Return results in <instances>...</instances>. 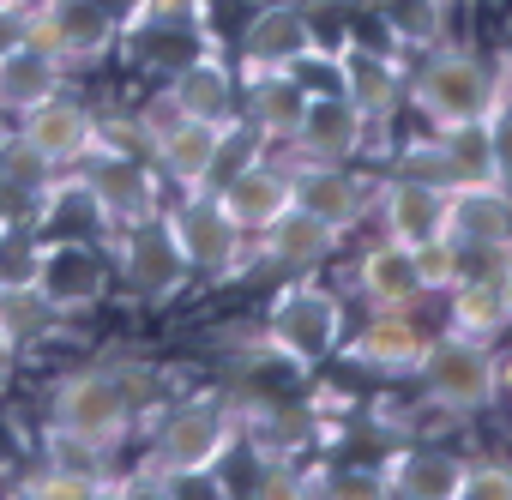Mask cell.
I'll return each mask as SVG.
<instances>
[{"label": "cell", "mask_w": 512, "mask_h": 500, "mask_svg": "<svg viewBox=\"0 0 512 500\" xmlns=\"http://www.w3.org/2000/svg\"><path fill=\"white\" fill-rule=\"evenodd\" d=\"M139 121H145V139H151V169L163 181H175V187H211V169H217V151H223V127L175 115L163 97Z\"/></svg>", "instance_id": "30bf717a"}, {"label": "cell", "mask_w": 512, "mask_h": 500, "mask_svg": "<svg viewBox=\"0 0 512 500\" xmlns=\"http://www.w3.org/2000/svg\"><path fill=\"white\" fill-rule=\"evenodd\" d=\"M458 476H464V458H452L440 446H404V452L386 458L380 494H398V500H458Z\"/></svg>", "instance_id": "cb8c5ba5"}, {"label": "cell", "mask_w": 512, "mask_h": 500, "mask_svg": "<svg viewBox=\"0 0 512 500\" xmlns=\"http://www.w3.org/2000/svg\"><path fill=\"white\" fill-rule=\"evenodd\" d=\"M500 85H506L500 67H482L464 49H434L404 91H410L416 115L428 121V133H458V127H482L488 121Z\"/></svg>", "instance_id": "3957f363"}, {"label": "cell", "mask_w": 512, "mask_h": 500, "mask_svg": "<svg viewBox=\"0 0 512 500\" xmlns=\"http://www.w3.org/2000/svg\"><path fill=\"white\" fill-rule=\"evenodd\" d=\"M0 7H19V0H0Z\"/></svg>", "instance_id": "ab89813d"}, {"label": "cell", "mask_w": 512, "mask_h": 500, "mask_svg": "<svg viewBox=\"0 0 512 500\" xmlns=\"http://www.w3.org/2000/svg\"><path fill=\"white\" fill-rule=\"evenodd\" d=\"M25 43L49 49L67 67H85V61H103L121 43V19L103 0H31L25 7Z\"/></svg>", "instance_id": "52a82bcc"}, {"label": "cell", "mask_w": 512, "mask_h": 500, "mask_svg": "<svg viewBox=\"0 0 512 500\" xmlns=\"http://www.w3.org/2000/svg\"><path fill=\"white\" fill-rule=\"evenodd\" d=\"M410 260H416V284H422V296H446L464 272H470V247H458L452 235H434V241H416L410 247Z\"/></svg>", "instance_id": "f546056e"}, {"label": "cell", "mask_w": 512, "mask_h": 500, "mask_svg": "<svg viewBox=\"0 0 512 500\" xmlns=\"http://www.w3.org/2000/svg\"><path fill=\"white\" fill-rule=\"evenodd\" d=\"M416 374H422V398L434 410H446V416H482V410L500 404V356H494V344L434 332Z\"/></svg>", "instance_id": "5b68a950"}, {"label": "cell", "mask_w": 512, "mask_h": 500, "mask_svg": "<svg viewBox=\"0 0 512 500\" xmlns=\"http://www.w3.org/2000/svg\"><path fill=\"white\" fill-rule=\"evenodd\" d=\"M7 229H13V223H7V217H0V235H7Z\"/></svg>", "instance_id": "f35d334b"}, {"label": "cell", "mask_w": 512, "mask_h": 500, "mask_svg": "<svg viewBox=\"0 0 512 500\" xmlns=\"http://www.w3.org/2000/svg\"><path fill=\"white\" fill-rule=\"evenodd\" d=\"M13 374H19V344H13L7 332H0V392L13 386Z\"/></svg>", "instance_id": "d590c367"}, {"label": "cell", "mask_w": 512, "mask_h": 500, "mask_svg": "<svg viewBox=\"0 0 512 500\" xmlns=\"http://www.w3.org/2000/svg\"><path fill=\"white\" fill-rule=\"evenodd\" d=\"M79 181H85V193H91V205H97V217H103L109 235L115 229H133V223H145V217L163 211V187H157L163 175L151 163H139V157L91 151L79 163Z\"/></svg>", "instance_id": "9c48e42d"}, {"label": "cell", "mask_w": 512, "mask_h": 500, "mask_svg": "<svg viewBox=\"0 0 512 500\" xmlns=\"http://www.w3.org/2000/svg\"><path fill=\"white\" fill-rule=\"evenodd\" d=\"M290 187H296V205L314 211L338 235L368 223L374 217V193H380V181L356 175L350 163H290Z\"/></svg>", "instance_id": "4fadbf2b"}, {"label": "cell", "mask_w": 512, "mask_h": 500, "mask_svg": "<svg viewBox=\"0 0 512 500\" xmlns=\"http://www.w3.org/2000/svg\"><path fill=\"white\" fill-rule=\"evenodd\" d=\"M115 272H121L151 308L175 302V296L193 284V272H187V260H181V247H175L163 211L145 217V223H133V229H115Z\"/></svg>", "instance_id": "8fae6325"}, {"label": "cell", "mask_w": 512, "mask_h": 500, "mask_svg": "<svg viewBox=\"0 0 512 500\" xmlns=\"http://www.w3.org/2000/svg\"><path fill=\"white\" fill-rule=\"evenodd\" d=\"M332 55H338V91L368 115V127L386 121L404 97V73L392 67V55H380L368 43H332Z\"/></svg>", "instance_id": "603a6c76"}, {"label": "cell", "mask_w": 512, "mask_h": 500, "mask_svg": "<svg viewBox=\"0 0 512 500\" xmlns=\"http://www.w3.org/2000/svg\"><path fill=\"white\" fill-rule=\"evenodd\" d=\"M446 193H452V187L410 181V175H386V181H380V193H374L380 235H386V241H398V247H416V241L446 235Z\"/></svg>", "instance_id": "ffe728a7"}, {"label": "cell", "mask_w": 512, "mask_h": 500, "mask_svg": "<svg viewBox=\"0 0 512 500\" xmlns=\"http://www.w3.org/2000/svg\"><path fill=\"white\" fill-rule=\"evenodd\" d=\"M217 205L229 211V223L241 229V235H260V229H272L290 205H296V187H290V169L284 163H272L266 151L253 157V163H241L235 175H223L217 187Z\"/></svg>", "instance_id": "ac0fdd59"}, {"label": "cell", "mask_w": 512, "mask_h": 500, "mask_svg": "<svg viewBox=\"0 0 512 500\" xmlns=\"http://www.w3.org/2000/svg\"><path fill=\"white\" fill-rule=\"evenodd\" d=\"M356 290H362L368 308H416V302H434V296H422L416 260H410V247H398V241H380V247H368V254L356 260Z\"/></svg>", "instance_id": "d4e9b609"}, {"label": "cell", "mask_w": 512, "mask_h": 500, "mask_svg": "<svg viewBox=\"0 0 512 500\" xmlns=\"http://www.w3.org/2000/svg\"><path fill=\"white\" fill-rule=\"evenodd\" d=\"M61 308L37 290V278H0V332L13 344H37L49 332H61Z\"/></svg>", "instance_id": "83f0119b"}, {"label": "cell", "mask_w": 512, "mask_h": 500, "mask_svg": "<svg viewBox=\"0 0 512 500\" xmlns=\"http://www.w3.org/2000/svg\"><path fill=\"white\" fill-rule=\"evenodd\" d=\"M109 452L115 446H103V440H91V434H73V428H43V464L49 470H67V476H85V482H103L109 494H121V482H109Z\"/></svg>", "instance_id": "f1b7e54d"}, {"label": "cell", "mask_w": 512, "mask_h": 500, "mask_svg": "<svg viewBox=\"0 0 512 500\" xmlns=\"http://www.w3.org/2000/svg\"><path fill=\"white\" fill-rule=\"evenodd\" d=\"M428 338L434 332L422 326V302H416V308H374V320L356 326V338L338 344V350H344L350 368L380 374V380H398V374H416Z\"/></svg>", "instance_id": "7c38bea8"}, {"label": "cell", "mask_w": 512, "mask_h": 500, "mask_svg": "<svg viewBox=\"0 0 512 500\" xmlns=\"http://www.w3.org/2000/svg\"><path fill=\"white\" fill-rule=\"evenodd\" d=\"M500 398H512V356L500 362Z\"/></svg>", "instance_id": "8d00e7d4"}, {"label": "cell", "mask_w": 512, "mask_h": 500, "mask_svg": "<svg viewBox=\"0 0 512 500\" xmlns=\"http://www.w3.org/2000/svg\"><path fill=\"white\" fill-rule=\"evenodd\" d=\"M260 344L278 362H290L296 374H314L344 344V296L326 290V284H314V272L308 278H284V290L272 296V314H266Z\"/></svg>", "instance_id": "7a4b0ae2"}, {"label": "cell", "mask_w": 512, "mask_h": 500, "mask_svg": "<svg viewBox=\"0 0 512 500\" xmlns=\"http://www.w3.org/2000/svg\"><path fill=\"white\" fill-rule=\"evenodd\" d=\"M446 332L452 338H470V344H500L506 332V314H500V290H494V272H464L452 290H446Z\"/></svg>", "instance_id": "484cf974"}, {"label": "cell", "mask_w": 512, "mask_h": 500, "mask_svg": "<svg viewBox=\"0 0 512 500\" xmlns=\"http://www.w3.org/2000/svg\"><path fill=\"white\" fill-rule=\"evenodd\" d=\"M163 223H169V235H175V247H181V260H187L193 278H205V284L241 278L247 235L229 223V211L217 205L211 187H181V205H169Z\"/></svg>", "instance_id": "8992f818"}, {"label": "cell", "mask_w": 512, "mask_h": 500, "mask_svg": "<svg viewBox=\"0 0 512 500\" xmlns=\"http://www.w3.org/2000/svg\"><path fill=\"white\" fill-rule=\"evenodd\" d=\"M13 133H19L37 157H49L61 175L79 169V163L97 151V115H91L85 103H73L67 91H55V97L19 109V127H13Z\"/></svg>", "instance_id": "2e32d148"}, {"label": "cell", "mask_w": 512, "mask_h": 500, "mask_svg": "<svg viewBox=\"0 0 512 500\" xmlns=\"http://www.w3.org/2000/svg\"><path fill=\"white\" fill-rule=\"evenodd\" d=\"M247 85V103H241V121L260 133V145H290V133H296V121H302V109H308V85L290 73V67H247L241 73Z\"/></svg>", "instance_id": "7402d4cb"}, {"label": "cell", "mask_w": 512, "mask_h": 500, "mask_svg": "<svg viewBox=\"0 0 512 500\" xmlns=\"http://www.w3.org/2000/svg\"><path fill=\"white\" fill-rule=\"evenodd\" d=\"M494 290H500V314H506V326H512V254L494 260Z\"/></svg>", "instance_id": "e575fe53"}, {"label": "cell", "mask_w": 512, "mask_h": 500, "mask_svg": "<svg viewBox=\"0 0 512 500\" xmlns=\"http://www.w3.org/2000/svg\"><path fill=\"white\" fill-rule=\"evenodd\" d=\"M458 500H512V464H488V458H464L458 476Z\"/></svg>", "instance_id": "d6a6232c"}, {"label": "cell", "mask_w": 512, "mask_h": 500, "mask_svg": "<svg viewBox=\"0 0 512 500\" xmlns=\"http://www.w3.org/2000/svg\"><path fill=\"white\" fill-rule=\"evenodd\" d=\"M19 494H31V500H97V494H109L103 482H85V476H67V470H37V476H25L19 482Z\"/></svg>", "instance_id": "1f68e13d"}, {"label": "cell", "mask_w": 512, "mask_h": 500, "mask_svg": "<svg viewBox=\"0 0 512 500\" xmlns=\"http://www.w3.org/2000/svg\"><path fill=\"white\" fill-rule=\"evenodd\" d=\"M446 235L470 247L476 260L512 254V187L500 181H464L446 193Z\"/></svg>", "instance_id": "9a60e30c"}, {"label": "cell", "mask_w": 512, "mask_h": 500, "mask_svg": "<svg viewBox=\"0 0 512 500\" xmlns=\"http://www.w3.org/2000/svg\"><path fill=\"white\" fill-rule=\"evenodd\" d=\"M163 103H169L175 115H193V121H205V127H223V133H229V127L241 121V79L229 73L223 49H199L193 61H181V67L169 73Z\"/></svg>", "instance_id": "5bb4252c"}, {"label": "cell", "mask_w": 512, "mask_h": 500, "mask_svg": "<svg viewBox=\"0 0 512 500\" xmlns=\"http://www.w3.org/2000/svg\"><path fill=\"white\" fill-rule=\"evenodd\" d=\"M314 43H320V31H314L308 7H296V0H260V13L241 31V73L247 67H296Z\"/></svg>", "instance_id": "44dd1931"}, {"label": "cell", "mask_w": 512, "mask_h": 500, "mask_svg": "<svg viewBox=\"0 0 512 500\" xmlns=\"http://www.w3.org/2000/svg\"><path fill=\"white\" fill-rule=\"evenodd\" d=\"M500 73H506V91H512V49H506V61H500Z\"/></svg>", "instance_id": "74e56055"}, {"label": "cell", "mask_w": 512, "mask_h": 500, "mask_svg": "<svg viewBox=\"0 0 512 500\" xmlns=\"http://www.w3.org/2000/svg\"><path fill=\"white\" fill-rule=\"evenodd\" d=\"M229 446H235V416L217 398H187L157 422L151 458L139 464L145 482H127V494H169L175 482L211 476L229 458Z\"/></svg>", "instance_id": "6da1fadb"}, {"label": "cell", "mask_w": 512, "mask_h": 500, "mask_svg": "<svg viewBox=\"0 0 512 500\" xmlns=\"http://www.w3.org/2000/svg\"><path fill=\"white\" fill-rule=\"evenodd\" d=\"M500 79H506V73H500ZM482 133H488V151H494V175L512 187V91H506V85H500V97H494Z\"/></svg>", "instance_id": "836d02e7"}, {"label": "cell", "mask_w": 512, "mask_h": 500, "mask_svg": "<svg viewBox=\"0 0 512 500\" xmlns=\"http://www.w3.org/2000/svg\"><path fill=\"white\" fill-rule=\"evenodd\" d=\"M109 272H115V260L103 254L91 235H37V266H31V278H37V290L61 314H79V308L103 302Z\"/></svg>", "instance_id": "ba28073f"}, {"label": "cell", "mask_w": 512, "mask_h": 500, "mask_svg": "<svg viewBox=\"0 0 512 500\" xmlns=\"http://www.w3.org/2000/svg\"><path fill=\"white\" fill-rule=\"evenodd\" d=\"M362 145H368V115L344 91H314L296 133H290L296 163H350Z\"/></svg>", "instance_id": "e0dca14e"}, {"label": "cell", "mask_w": 512, "mask_h": 500, "mask_svg": "<svg viewBox=\"0 0 512 500\" xmlns=\"http://www.w3.org/2000/svg\"><path fill=\"white\" fill-rule=\"evenodd\" d=\"M253 241V260H260L266 272H278V278H308V272H320L332 254H338V229H326L314 211H302V205H290L272 229H260V235H247Z\"/></svg>", "instance_id": "d6986e66"}, {"label": "cell", "mask_w": 512, "mask_h": 500, "mask_svg": "<svg viewBox=\"0 0 512 500\" xmlns=\"http://www.w3.org/2000/svg\"><path fill=\"white\" fill-rule=\"evenodd\" d=\"M133 374L139 368H73V374H61V386L49 392V422L91 434L103 446H121L133 434V416H139Z\"/></svg>", "instance_id": "277c9868"}, {"label": "cell", "mask_w": 512, "mask_h": 500, "mask_svg": "<svg viewBox=\"0 0 512 500\" xmlns=\"http://www.w3.org/2000/svg\"><path fill=\"white\" fill-rule=\"evenodd\" d=\"M67 61H55L49 49H31V43H19V49H7L0 55V109H31V103H43V97H55V91H67Z\"/></svg>", "instance_id": "4316f807"}, {"label": "cell", "mask_w": 512, "mask_h": 500, "mask_svg": "<svg viewBox=\"0 0 512 500\" xmlns=\"http://www.w3.org/2000/svg\"><path fill=\"white\" fill-rule=\"evenodd\" d=\"M392 175L434 181V187H458V169H452V151H446V139H440V133L398 145V157H392Z\"/></svg>", "instance_id": "4dcf8cb0"}]
</instances>
